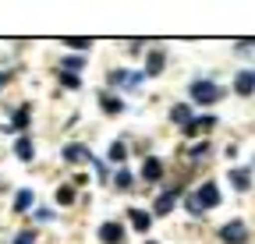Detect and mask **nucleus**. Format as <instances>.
Masks as SVG:
<instances>
[{
    "mask_svg": "<svg viewBox=\"0 0 255 244\" xmlns=\"http://www.w3.org/2000/svg\"><path fill=\"white\" fill-rule=\"evenodd\" d=\"M191 99H195V103H216L220 88L213 81H195V85H191Z\"/></svg>",
    "mask_w": 255,
    "mask_h": 244,
    "instance_id": "1",
    "label": "nucleus"
},
{
    "mask_svg": "<svg viewBox=\"0 0 255 244\" xmlns=\"http://www.w3.org/2000/svg\"><path fill=\"white\" fill-rule=\"evenodd\" d=\"M220 237L227 241V244H245V241H248V230H245V223H241V220H231L227 227L220 230Z\"/></svg>",
    "mask_w": 255,
    "mask_h": 244,
    "instance_id": "2",
    "label": "nucleus"
},
{
    "mask_svg": "<svg viewBox=\"0 0 255 244\" xmlns=\"http://www.w3.org/2000/svg\"><path fill=\"white\" fill-rule=\"evenodd\" d=\"M195 198H199V205H202V209H213V205H220V188L209 180V184H202V188L195 191Z\"/></svg>",
    "mask_w": 255,
    "mask_h": 244,
    "instance_id": "3",
    "label": "nucleus"
},
{
    "mask_svg": "<svg viewBox=\"0 0 255 244\" xmlns=\"http://www.w3.org/2000/svg\"><path fill=\"white\" fill-rule=\"evenodd\" d=\"M64 160H68V163H92V152L85 149V145H64Z\"/></svg>",
    "mask_w": 255,
    "mask_h": 244,
    "instance_id": "4",
    "label": "nucleus"
},
{
    "mask_svg": "<svg viewBox=\"0 0 255 244\" xmlns=\"http://www.w3.org/2000/svg\"><path fill=\"white\" fill-rule=\"evenodd\" d=\"M234 88H238V96H252L255 92V71H241L234 78Z\"/></svg>",
    "mask_w": 255,
    "mask_h": 244,
    "instance_id": "5",
    "label": "nucleus"
},
{
    "mask_svg": "<svg viewBox=\"0 0 255 244\" xmlns=\"http://www.w3.org/2000/svg\"><path fill=\"white\" fill-rule=\"evenodd\" d=\"M128 216H131V227H135V230H149V223H152V216H149L145 209H131Z\"/></svg>",
    "mask_w": 255,
    "mask_h": 244,
    "instance_id": "6",
    "label": "nucleus"
},
{
    "mask_svg": "<svg viewBox=\"0 0 255 244\" xmlns=\"http://www.w3.org/2000/svg\"><path fill=\"white\" fill-rule=\"evenodd\" d=\"M100 241H103V244H117V241H121V227H117V223H103V227H100Z\"/></svg>",
    "mask_w": 255,
    "mask_h": 244,
    "instance_id": "7",
    "label": "nucleus"
},
{
    "mask_svg": "<svg viewBox=\"0 0 255 244\" xmlns=\"http://www.w3.org/2000/svg\"><path fill=\"white\" fill-rule=\"evenodd\" d=\"M231 184H234L238 191H248V188H252V173H248V170H231Z\"/></svg>",
    "mask_w": 255,
    "mask_h": 244,
    "instance_id": "8",
    "label": "nucleus"
},
{
    "mask_svg": "<svg viewBox=\"0 0 255 244\" xmlns=\"http://www.w3.org/2000/svg\"><path fill=\"white\" fill-rule=\"evenodd\" d=\"M142 177H145V180H159V177H163L159 160H145V163H142Z\"/></svg>",
    "mask_w": 255,
    "mask_h": 244,
    "instance_id": "9",
    "label": "nucleus"
},
{
    "mask_svg": "<svg viewBox=\"0 0 255 244\" xmlns=\"http://www.w3.org/2000/svg\"><path fill=\"white\" fill-rule=\"evenodd\" d=\"M110 81H114V85H131V88H135V85L142 81V75H131V71H114V78H110Z\"/></svg>",
    "mask_w": 255,
    "mask_h": 244,
    "instance_id": "10",
    "label": "nucleus"
},
{
    "mask_svg": "<svg viewBox=\"0 0 255 244\" xmlns=\"http://www.w3.org/2000/svg\"><path fill=\"white\" fill-rule=\"evenodd\" d=\"M174 198H177V191H167V195H159V198H156V216L170 212V209H174Z\"/></svg>",
    "mask_w": 255,
    "mask_h": 244,
    "instance_id": "11",
    "label": "nucleus"
},
{
    "mask_svg": "<svg viewBox=\"0 0 255 244\" xmlns=\"http://www.w3.org/2000/svg\"><path fill=\"white\" fill-rule=\"evenodd\" d=\"M170 117L177 120V124H184V128H188V124H191V106H184V103H181V106H174V110H170Z\"/></svg>",
    "mask_w": 255,
    "mask_h": 244,
    "instance_id": "12",
    "label": "nucleus"
},
{
    "mask_svg": "<svg viewBox=\"0 0 255 244\" xmlns=\"http://www.w3.org/2000/svg\"><path fill=\"white\" fill-rule=\"evenodd\" d=\"M159 71H163V53H152L145 64V75H159Z\"/></svg>",
    "mask_w": 255,
    "mask_h": 244,
    "instance_id": "13",
    "label": "nucleus"
},
{
    "mask_svg": "<svg viewBox=\"0 0 255 244\" xmlns=\"http://www.w3.org/2000/svg\"><path fill=\"white\" fill-rule=\"evenodd\" d=\"M14 152H18V160H32V142H28V138H18Z\"/></svg>",
    "mask_w": 255,
    "mask_h": 244,
    "instance_id": "14",
    "label": "nucleus"
},
{
    "mask_svg": "<svg viewBox=\"0 0 255 244\" xmlns=\"http://www.w3.org/2000/svg\"><path fill=\"white\" fill-rule=\"evenodd\" d=\"M103 110H107V113H121V110H124V103H121V99H114V96H103Z\"/></svg>",
    "mask_w": 255,
    "mask_h": 244,
    "instance_id": "15",
    "label": "nucleus"
},
{
    "mask_svg": "<svg viewBox=\"0 0 255 244\" xmlns=\"http://www.w3.org/2000/svg\"><path fill=\"white\" fill-rule=\"evenodd\" d=\"M28 205H32V191H18V198H14V209H18V212H25Z\"/></svg>",
    "mask_w": 255,
    "mask_h": 244,
    "instance_id": "16",
    "label": "nucleus"
},
{
    "mask_svg": "<svg viewBox=\"0 0 255 244\" xmlns=\"http://www.w3.org/2000/svg\"><path fill=\"white\" fill-rule=\"evenodd\" d=\"M114 180H117V188H131V173H128L124 166L117 170V177H114Z\"/></svg>",
    "mask_w": 255,
    "mask_h": 244,
    "instance_id": "17",
    "label": "nucleus"
},
{
    "mask_svg": "<svg viewBox=\"0 0 255 244\" xmlns=\"http://www.w3.org/2000/svg\"><path fill=\"white\" fill-rule=\"evenodd\" d=\"M85 64V57H64V68H68V71H78Z\"/></svg>",
    "mask_w": 255,
    "mask_h": 244,
    "instance_id": "18",
    "label": "nucleus"
},
{
    "mask_svg": "<svg viewBox=\"0 0 255 244\" xmlns=\"http://www.w3.org/2000/svg\"><path fill=\"white\" fill-rule=\"evenodd\" d=\"M124 156H128V149H124V145H121V142H117V145H114V149H110V160H114V163H117V160H121V163H124Z\"/></svg>",
    "mask_w": 255,
    "mask_h": 244,
    "instance_id": "19",
    "label": "nucleus"
},
{
    "mask_svg": "<svg viewBox=\"0 0 255 244\" xmlns=\"http://www.w3.org/2000/svg\"><path fill=\"white\" fill-rule=\"evenodd\" d=\"M71 198H75V191H71V188H60V191H57V202H60V205H68Z\"/></svg>",
    "mask_w": 255,
    "mask_h": 244,
    "instance_id": "20",
    "label": "nucleus"
},
{
    "mask_svg": "<svg viewBox=\"0 0 255 244\" xmlns=\"http://www.w3.org/2000/svg\"><path fill=\"white\" fill-rule=\"evenodd\" d=\"M14 244H36V230H25V234H18V241Z\"/></svg>",
    "mask_w": 255,
    "mask_h": 244,
    "instance_id": "21",
    "label": "nucleus"
},
{
    "mask_svg": "<svg viewBox=\"0 0 255 244\" xmlns=\"http://www.w3.org/2000/svg\"><path fill=\"white\" fill-rule=\"evenodd\" d=\"M60 81L68 85V88H78V78H75V75H60Z\"/></svg>",
    "mask_w": 255,
    "mask_h": 244,
    "instance_id": "22",
    "label": "nucleus"
},
{
    "mask_svg": "<svg viewBox=\"0 0 255 244\" xmlns=\"http://www.w3.org/2000/svg\"><path fill=\"white\" fill-rule=\"evenodd\" d=\"M68 46H75V50H85V46H89V39H68Z\"/></svg>",
    "mask_w": 255,
    "mask_h": 244,
    "instance_id": "23",
    "label": "nucleus"
},
{
    "mask_svg": "<svg viewBox=\"0 0 255 244\" xmlns=\"http://www.w3.org/2000/svg\"><path fill=\"white\" fill-rule=\"evenodd\" d=\"M4 81H7V75H0V85H4Z\"/></svg>",
    "mask_w": 255,
    "mask_h": 244,
    "instance_id": "24",
    "label": "nucleus"
},
{
    "mask_svg": "<svg viewBox=\"0 0 255 244\" xmlns=\"http://www.w3.org/2000/svg\"><path fill=\"white\" fill-rule=\"evenodd\" d=\"M145 244H156V241H145Z\"/></svg>",
    "mask_w": 255,
    "mask_h": 244,
    "instance_id": "25",
    "label": "nucleus"
}]
</instances>
